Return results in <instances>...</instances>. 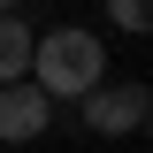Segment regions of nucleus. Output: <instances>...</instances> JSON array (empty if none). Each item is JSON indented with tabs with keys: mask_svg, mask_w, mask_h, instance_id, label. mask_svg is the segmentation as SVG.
Returning a JSON list of instances; mask_svg holds the SVG:
<instances>
[{
	"mask_svg": "<svg viewBox=\"0 0 153 153\" xmlns=\"http://www.w3.org/2000/svg\"><path fill=\"white\" fill-rule=\"evenodd\" d=\"M100 76H107V46H100L84 23H61V31L31 38V84L46 100H84Z\"/></svg>",
	"mask_w": 153,
	"mask_h": 153,
	"instance_id": "obj_1",
	"label": "nucleus"
},
{
	"mask_svg": "<svg viewBox=\"0 0 153 153\" xmlns=\"http://www.w3.org/2000/svg\"><path fill=\"white\" fill-rule=\"evenodd\" d=\"M76 107H84V130H92V138H138L146 115H153V92H146V84H107V76H100Z\"/></svg>",
	"mask_w": 153,
	"mask_h": 153,
	"instance_id": "obj_2",
	"label": "nucleus"
},
{
	"mask_svg": "<svg viewBox=\"0 0 153 153\" xmlns=\"http://www.w3.org/2000/svg\"><path fill=\"white\" fill-rule=\"evenodd\" d=\"M46 123H54V100L38 92L31 76L0 84V138H8V146H31V138H46Z\"/></svg>",
	"mask_w": 153,
	"mask_h": 153,
	"instance_id": "obj_3",
	"label": "nucleus"
},
{
	"mask_svg": "<svg viewBox=\"0 0 153 153\" xmlns=\"http://www.w3.org/2000/svg\"><path fill=\"white\" fill-rule=\"evenodd\" d=\"M31 23L16 16V8H8V16H0V84H16V76H31Z\"/></svg>",
	"mask_w": 153,
	"mask_h": 153,
	"instance_id": "obj_4",
	"label": "nucleus"
},
{
	"mask_svg": "<svg viewBox=\"0 0 153 153\" xmlns=\"http://www.w3.org/2000/svg\"><path fill=\"white\" fill-rule=\"evenodd\" d=\"M107 16H115V31H146L153 23V0H107Z\"/></svg>",
	"mask_w": 153,
	"mask_h": 153,
	"instance_id": "obj_5",
	"label": "nucleus"
},
{
	"mask_svg": "<svg viewBox=\"0 0 153 153\" xmlns=\"http://www.w3.org/2000/svg\"><path fill=\"white\" fill-rule=\"evenodd\" d=\"M8 8H23V0H0V16H8Z\"/></svg>",
	"mask_w": 153,
	"mask_h": 153,
	"instance_id": "obj_6",
	"label": "nucleus"
}]
</instances>
